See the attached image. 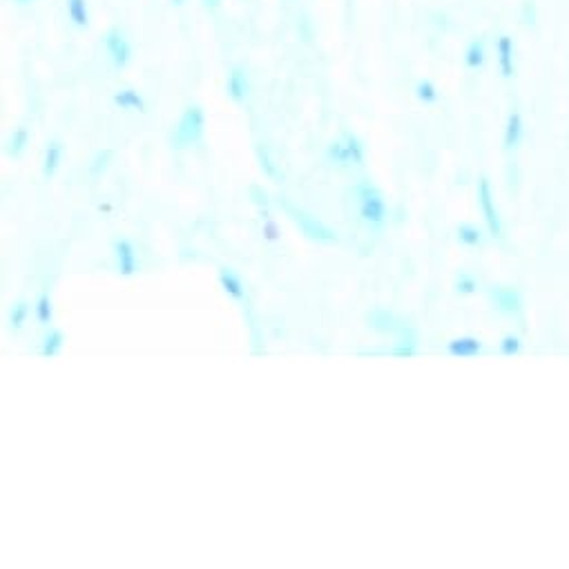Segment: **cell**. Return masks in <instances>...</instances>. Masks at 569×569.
Instances as JSON below:
<instances>
[{
    "mask_svg": "<svg viewBox=\"0 0 569 569\" xmlns=\"http://www.w3.org/2000/svg\"><path fill=\"white\" fill-rule=\"evenodd\" d=\"M355 197H358L360 219L364 221V225L371 230L384 228L386 217H389V210H386V201H384L382 192L375 188L371 181H360V184L355 186Z\"/></svg>",
    "mask_w": 569,
    "mask_h": 569,
    "instance_id": "1",
    "label": "cell"
},
{
    "mask_svg": "<svg viewBox=\"0 0 569 569\" xmlns=\"http://www.w3.org/2000/svg\"><path fill=\"white\" fill-rule=\"evenodd\" d=\"M201 134H203V110L199 105H190L184 110V114H181L179 125L175 127L173 141L179 147L195 145L201 141Z\"/></svg>",
    "mask_w": 569,
    "mask_h": 569,
    "instance_id": "2",
    "label": "cell"
},
{
    "mask_svg": "<svg viewBox=\"0 0 569 569\" xmlns=\"http://www.w3.org/2000/svg\"><path fill=\"white\" fill-rule=\"evenodd\" d=\"M478 201H480V208H482V214H485V221H487V228L491 232V237L496 239H502V221H500V214L496 210V203H493V197H491V184L487 177H480V184H478Z\"/></svg>",
    "mask_w": 569,
    "mask_h": 569,
    "instance_id": "3",
    "label": "cell"
},
{
    "mask_svg": "<svg viewBox=\"0 0 569 569\" xmlns=\"http://www.w3.org/2000/svg\"><path fill=\"white\" fill-rule=\"evenodd\" d=\"M103 42H105L107 54H110V58H112V65L116 70H123L127 65V61H130V56H132V47H130V42H127L125 34L119 27H112L105 34Z\"/></svg>",
    "mask_w": 569,
    "mask_h": 569,
    "instance_id": "4",
    "label": "cell"
},
{
    "mask_svg": "<svg viewBox=\"0 0 569 569\" xmlns=\"http://www.w3.org/2000/svg\"><path fill=\"white\" fill-rule=\"evenodd\" d=\"M491 302L500 313L509 317H518L522 313V295L511 286H493L491 288Z\"/></svg>",
    "mask_w": 569,
    "mask_h": 569,
    "instance_id": "5",
    "label": "cell"
},
{
    "mask_svg": "<svg viewBox=\"0 0 569 569\" xmlns=\"http://www.w3.org/2000/svg\"><path fill=\"white\" fill-rule=\"evenodd\" d=\"M496 51H498V65L504 79L516 77V47H513L511 36L502 34L496 42Z\"/></svg>",
    "mask_w": 569,
    "mask_h": 569,
    "instance_id": "6",
    "label": "cell"
},
{
    "mask_svg": "<svg viewBox=\"0 0 569 569\" xmlns=\"http://www.w3.org/2000/svg\"><path fill=\"white\" fill-rule=\"evenodd\" d=\"M485 351V344H482V339L478 337H471V335H465V337H454L447 344V353L451 358H476L480 353Z\"/></svg>",
    "mask_w": 569,
    "mask_h": 569,
    "instance_id": "7",
    "label": "cell"
},
{
    "mask_svg": "<svg viewBox=\"0 0 569 569\" xmlns=\"http://www.w3.org/2000/svg\"><path fill=\"white\" fill-rule=\"evenodd\" d=\"M114 255H116V262H119V273L123 277H132L136 273L134 243L130 239H116L114 241Z\"/></svg>",
    "mask_w": 569,
    "mask_h": 569,
    "instance_id": "8",
    "label": "cell"
},
{
    "mask_svg": "<svg viewBox=\"0 0 569 569\" xmlns=\"http://www.w3.org/2000/svg\"><path fill=\"white\" fill-rule=\"evenodd\" d=\"M225 90H228L230 99L237 101V103H243L248 99V77H246V72L241 67H234L228 77V83H225Z\"/></svg>",
    "mask_w": 569,
    "mask_h": 569,
    "instance_id": "9",
    "label": "cell"
},
{
    "mask_svg": "<svg viewBox=\"0 0 569 569\" xmlns=\"http://www.w3.org/2000/svg\"><path fill=\"white\" fill-rule=\"evenodd\" d=\"M522 116L520 112L513 110L507 119V127H504V150L511 152V150H516L522 141Z\"/></svg>",
    "mask_w": 569,
    "mask_h": 569,
    "instance_id": "10",
    "label": "cell"
},
{
    "mask_svg": "<svg viewBox=\"0 0 569 569\" xmlns=\"http://www.w3.org/2000/svg\"><path fill=\"white\" fill-rule=\"evenodd\" d=\"M114 103L121 107V110H132V112H145V103L141 99V94L136 90H119L114 94Z\"/></svg>",
    "mask_w": 569,
    "mask_h": 569,
    "instance_id": "11",
    "label": "cell"
},
{
    "mask_svg": "<svg viewBox=\"0 0 569 569\" xmlns=\"http://www.w3.org/2000/svg\"><path fill=\"white\" fill-rule=\"evenodd\" d=\"M456 232H458L460 243L469 246V248H482V246H485V234H482V230L474 223H460Z\"/></svg>",
    "mask_w": 569,
    "mask_h": 569,
    "instance_id": "12",
    "label": "cell"
},
{
    "mask_svg": "<svg viewBox=\"0 0 569 569\" xmlns=\"http://www.w3.org/2000/svg\"><path fill=\"white\" fill-rule=\"evenodd\" d=\"M485 61H487L485 42H482L480 38L471 40V45H469L467 51H465V63H467V67H469V70H480L482 65H485Z\"/></svg>",
    "mask_w": 569,
    "mask_h": 569,
    "instance_id": "13",
    "label": "cell"
},
{
    "mask_svg": "<svg viewBox=\"0 0 569 569\" xmlns=\"http://www.w3.org/2000/svg\"><path fill=\"white\" fill-rule=\"evenodd\" d=\"M63 342H65V335H63V330L58 328H49V332L42 339V346H40V355L42 358H54L58 355V351L63 348Z\"/></svg>",
    "mask_w": 569,
    "mask_h": 569,
    "instance_id": "14",
    "label": "cell"
},
{
    "mask_svg": "<svg viewBox=\"0 0 569 569\" xmlns=\"http://www.w3.org/2000/svg\"><path fill=\"white\" fill-rule=\"evenodd\" d=\"M219 282H221V288L225 293H228L230 297L234 299H243L246 297V291H243V284H241V279L230 273V271H221L219 275Z\"/></svg>",
    "mask_w": 569,
    "mask_h": 569,
    "instance_id": "15",
    "label": "cell"
},
{
    "mask_svg": "<svg viewBox=\"0 0 569 569\" xmlns=\"http://www.w3.org/2000/svg\"><path fill=\"white\" fill-rule=\"evenodd\" d=\"M61 154H63V147L58 141H51L47 143V150H45V161H42V175L47 179L56 173V168L61 163Z\"/></svg>",
    "mask_w": 569,
    "mask_h": 569,
    "instance_id": "16",
    "label": "cell"
},
{
    "mask_svg": "<svg viewBox=\"0 0 569 569\" xmlns=\"http://www.w3.org/2000/svg\"><path fill=\"white\" fill-rule=\"evenodd\" d=\"M67 14L74 20V25L88 27L90 14H88V5H85V0H67Z\"/></svg>",
    "mask_w": 569,
    "mask_h": 569,
    "instance_id": "17",
    "label": "cell"
},
{
    "mask_svg": "<svg viewBox=\"0 0 569 569\" xmlns=\"http://www.w3.org/2000/svg\"><path fill=\"white\" fill-rule=\"evenodd\" d=\"M326 154H328V161H332V163H337V166H353V157L348 152L346 143H342V141L330 143Z\"/></svg>",
    "mask_w": 569,
    "mask_h": 569,
    "instance_id": "18",
    "label": "cell"
},
{
    "mask_svg": "<svg viewBox=\"0 0 569 569\" xmlns=\"http://www.w3.org/2000/svg\"><path fill=\"white\" fill-rule=\"evenodd\" d=\"M415 96L417 101H422L424 105H433L440 99V92L431 81H420L415 85Z\"/></svg>",
    "mask_w": 569,
    "mask_h": 569,
    "instance_id": "19",
    "label": "cell"
},
{
    "mask_svg": "<svg viewBox=\"0 0 569 569\" xmlns=\"http://www.w3.org/2000/svg\"><path fill=\"white\" fill-rule=\"evenodd\" d=\"M36 319L40 326H49L51 319H54V308H51V299L49 295H40L38 302H36Z\"/></svg>",
    "mask_w": 569,
    "mask_h": 569,
    "instance_id": "20",
    "label": "cell"
},
{
    "mask_svg": "<svg viewBox=\"0 0 569 569\" xmlns=\"http://www.w3.org/2000/svg\"><path fill=\"white\" fill-rule=\"evenodd\" d=\"M498 351H500V355H504V358L518 355V353L522 351V339H520L518 335H513V332H509V335H504V337L500 339Z\"/></svg>",
    "mask_w": 569,
    "mask_h": 569,
    "instance_id": "21",
    "label": "cell"
},
{
    "mask_svg": "<svg viewBox=\"0 0 569 569\" xmlns=\"http://www.w3.org/2000/svg\"><path fill=\"white\" fill-rule=\"evenodd\" d=\"M27 315H29V304L25 302V299H20V302H16L14 308H12V315H9V326H12L14 330H20L25 324Z\"/></svg>",
    "mask_w": 569,
    "mask_h": 569,
    "instance_id": "22",
    "label": "cell"
},
{
    "mask_svg": "<svg viewBox=\"0 0 569 569\" xmlns=\"http://www.w3.org/2000/svg\"><path fill=\"white\" fill-rule=\"evenodd\" d=\"M344 143L353 157V166H364V145L360 143V138L351 132H344Z\"/></svg>",
    "mask_w": 569,
    "mask_h": 569,
    "instance_id": "23",
    "label": "cell"
},
{
    "mask_svg": "<svg viewBox=\"0 0 569 569\" xmlns=\"http://www.w3.org/2000/svg\"><path fill=\"white\" fill-rule=\"evenodd\" d=\"M478 291V282L469 273H463L456 279V293L460 295H474Z\"/></svg>",
    "mask_w": 569,
    "mask_h": 569,
    "instance_id": "24",
    "label": "cell"
},
{
    "mask_svg": "<svg viewBox=\"0 0 569 569\" xmlns=\"http://www.w3.org/2000/svg\"><path fill=\"white\" fill-rule=\"evenodd\" d=\"M27 136H29V132L25 130V127H18V130L14 132V136H12V141H9V154L18 157L20 152H23V147L27 143Z\"/></svg>",
    "mask_w": 569,
    "mask_h": 569,
    "instance_id": "25",
    "label": "cell"
},
{
    "mask_svg": "<svg viewBox=\"0 0 569 569\" xmlns=\"http://www.w3.org/2000/svg\"><path fill=\"white\" fill-rule=\"evenodd\" d=\"M262 234H264V239H266V241H279V237H282V234H279V225H277L271 217H268V219L264 221Z\"/></svg>",
    "mask_w": 569,
    "mask_h": 569,
    "instance_id": "26",
    "label": "cell"
},
{
    "mask_svg": "<svg viewBox=\"0 0 569 569\" xmlns=\"http://www.w3.org/2000/svg\"><path fill=\"white\" fill-rule=\"evenodd\" d=\"M107 159H110V152H103V154L96 157L94 166H90V173H92V177H99V175H101V168H105V161H107Z\"/></svg>",
    "mask_w": 569,
    "mask_h": 569,
    "instance_id": "27",
    "label": "cell"
},
{
    "mask_svg": "<svg viewBox=\"0 0 569 569\" xmlns=\"http://www.w3.org/2000/svg\"><path fill=\"white\" fill-rule=\"evenodd\" d=\"M203 5H206L208 9H217L221 5V0H203Z\"/></svg>",
    "mask_w": 569,
    "mask_h": 569,
    "instance_id": "28",
    "label": "cell"
},
{
    "mask_svg": "<svg viewBox=\"0 0 569 569\" xmlns=\"http://www.w3.org/2000/svg\"><path fill=\"white\" fill-rule=\"evenodd\" d=\"M16 3H20V5H27V3H31V0H16Z\"/></svg>",
    "mask_w": 569,
    "mask_h": 569,
    "instance_id": "29",
    "label": "cell"
}]
</instances>
